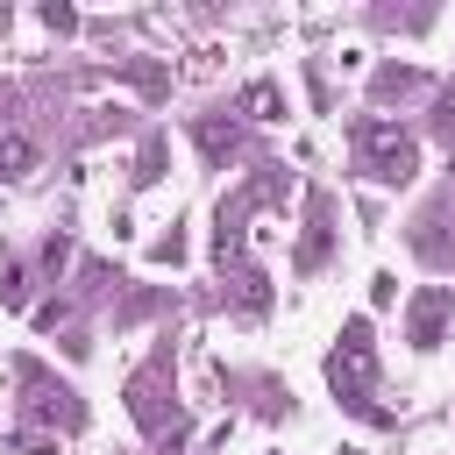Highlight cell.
Returning <instances> with one entry per match:
<instances>
[{"label":"cell","instance_id":"2","mask_svg":"<svg viewBox=\"0 0 455 455\" xmlns=\"http://www.w3.org/2000/svg\"><path fill=\"white\" fill-rule=\"evenodd\" d=\"M355 156H363V171H370L377 185H405V178L419 171V142H412L398 121H363V128H355Z\"/></svg>","mask_w":455,"mask_h":455},{"label":"cell","instance_id":"3","mask_svg":"<svg viewBox=\"0 0 455 455\" xmlns=\"http://www.w3.org/2000/svg\"><path fill=\"white\" fill-rule=\"evenodd\" d=\"M448 313H455V291H448V284H427V291L412 299V348H434L441 327H448Z\"/></svg>","mask_w":455,"mask_h":455},{"label":"cell","instance_id":"1","mask_svg":"<svg viewBox=\"0 0 455 455\" xmlns=\"http://www.w3.org/2000/svg\"><path fill=\"white\" fill-rule=\"evenodd\" d=\"M327 391H334L341 405H355L363 419H391L384 405H370V391H377V348H370V320H348V327L334 334V348H327Z\"/></svg>","mask_w":455,"mask_h":455},{"label":"cell","instance_id":"14","mask_svg":"<svg viewBox=\"0 0 455 455\" xmlns=\"http://www.w3.org/2000/svg\"><path fill=\"white\" fill-rule=\"evenodd\" d=\"M398 299V277H370V306H391Z\"/></svg>","mask_w":455,"mask_h":455},{"label":"cell","instance_id":"12","mask_svg":"<svg viewBox=\"0 0 455 455\" xmlns=\"http://www.w3.org/2000/svg\"><path fill=\"white\" fill-rule=\"evenodd\" d=\"M0 299H7V306H21V299H28V270H7V284H0Z\"/></svg>","mask_w":455,"mask_h":455},{"label":"cell","instance_id":"10","mask_svg":"<svg viewBox=\"0 0 455 455\" xmlns=\"http://www.w3.org/2000/svg\"><path fill=\"white\" fill-rule=\"evenodd\" d=\"M320 256H327V228L313 220V235L299 242V270H320Z\"/></svg>","mask_w":455,"mask_h":455},{"label":"cell","instance_id":"7","mask_svg":"<svg viewBox=\"0 0 455 455\" xmlns=\"http://www.w3.org/2000/svg\"><path fill=\"white\" fill-rule=\"evenodd\" d=\"M192 135H199V149H206L213 164H220V156H235V121H220V114H206V121H199Z\"/></svg>","mask_w":455,"mask_h":455},{"label":"cell","instance_id":"8","mask_svg":"<svg viewBox=\"0 0 455 455\" xmlns=\"http://www.w3.org/2000/svg\"><path fill=\"white\" fill-rule=\"evenodd\" d=\"M235 306H242V313H263V306H270V277H263V270H235Z\"/></svg>","mask_w":455,"mask_h":455},{"label":"cell","instance_id":"5","mask_svg":"<svg viewBox=\"0 0 455 455\" xmlns=\"http://www.w3.org/2000/svg\"><path fill=\"white\" fill-rule=\"evenodd\" d=\"M28 171H36V142L7 128V135H0V178H28Z\"/></svg>","mask_w":455,"mask_h":455},{"label":"cell","instance_id":"6","mask_svg":"<svg viewBox=\"0 0 455 455\" xmlns=\"http://www.w3.org/2000/svg\"><path fill=\"white\" fill-rule=\"evenodd\" d=\"M242 114H249V121H277V114H284V100H277V85H270V78H256V85H242Z\"/></svg>","mask_w":455,"mask_h":455},{"label":"cell","instance_id":"9","mask_svg":"<svg viewBox=\"0 0 455 455\" xmlns=\"http://www.w3.org/2000/svg\"><path fill=\"white\" fill-rule=\"evenodd\" d=\"M7 448H14V455H57V441H50V434H36V427H14V434H7Z\"/></svg>","mask_w":455,"mask_h":455},{"label":"cell","instance_id":"4","mask_svg":"<svg viewBox=\"0 0 455 455\" xmlns=\"http://www.w3.org/2000/svg\"><path fill=\"white\" fill-rule=\"evenodd\" d=\"M28 412H36V419H57V427H78V419H85L78 391H64V384H43V377H28Z\"/></svg>","mask_w":455,"mask_h":455},{"label":"cell","instance_id":"11","mask_svg":"<svg viewBox=\"0 0 455 455\" xmlns=\"http://www.w3.org/2000/svg\"><path fill=\"white\" fill-rule=\"evenodd\" d=\"M43 28H57V36H71V28H78V14H71V7H57V0H50V7H43Z\"/></svg>","mask_w":455,"mask_h":455},{"label":"cell","instance_id":"13","mask_svg":"<svg viewBox=\"0 0 455 455\" xmlns=\"http://www.w3.org/2000/svg\"><path fill=\"white\" fill-rule=\"evenodd\" d=\"M128 78H135V85H142V92H156V85H164V64H135V71H128Z\"/></svg>","mask_w":455,"mask_h":455}]
</instances>
